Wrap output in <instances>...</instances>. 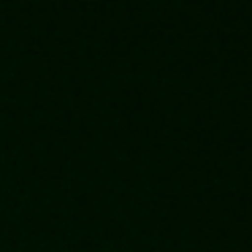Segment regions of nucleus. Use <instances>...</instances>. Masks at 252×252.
<instances>
[]
</instances>
